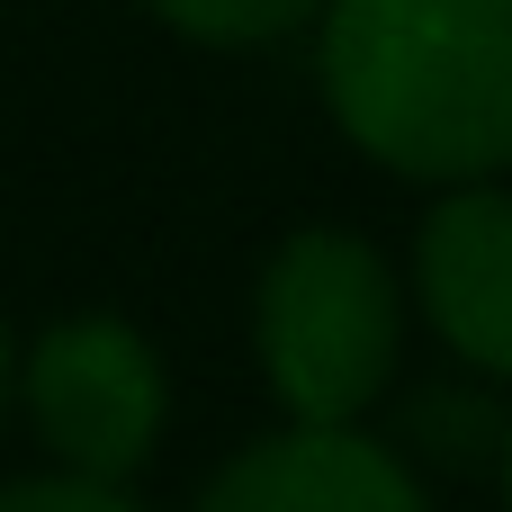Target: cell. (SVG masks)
<instances>
[{
    "instance_id": "1",
    "label": "cell",
    "mask_w": 512,
    "mask_h": 512,
    "mask_svg": "<svg viewBox=\"0 0 512 512\" xmlns=\"http://www.w3.org/2000/svg\"><path fill=\"white\" fill-rule=\"evenodd\" d=\"M315 90L396 180L512 171V0H324Z\"/></svg>"
},
{
    "instance_id": "2",
    "label": "cell",
    "mask_w": 512,
    "mask_h": 512,
    "mask_svg": "<svg viewBox=\"0 0 512 512\" xmlns=\"http://www.w3.org/2000/svg\"><path fill=\"white\" fill-rule=\"evenodd\" d=\"M252 360L288 423H369L405 360V288L351 225H297L252 279Z\"/></svg>"
},
{
    "instance_id": "3",
    "label": "cell",
    "mask_w": 512,
    "mask_h": 512,
    "mask_svg": "<svg viewBox=\"0 0 512 512\" xmlns=\"http://www.w3.org/2000/svg\"><path fill=\"white\" fill-rule=\"evenodd\" d=\"M18 414L54 468L135 486V468L162 450L171 423V369L153 333H135L108 306L54 315L36 342H18Z\"/></svg>"
},
{
    "instance_id": "4",
    "label": "cell",
    "mask_w": 512,
    "mask_h": 512,
    "mask_svg": "<svg viewBox=\"0 0 512 512\" xmlns=\"http://www.w3.org/2000/svg\"><path fill=\"white\" fill-rule=\"evenodd\" d=\"M189 512H432L405 450L369 441L360 423H279L243 441Z\"/></svg>"
},
{
    "instance_id": "5",
    "label": "cell",
    "mask_w": 512,
    "mask_h": 512,
    "mask_svg": "<svg viewBox=\"0 0 512 512\" xmlns=\"http://www.w3.org/2000/svg\"><path fill=\"white\" fill-rule=\"evenodd\" d=\"M414 306L423 324L477 369L512 378V189L450 180L414 234Z\"/></svg>"
},
{
    "instance_id": "6",
    "label": "cell",
    "mask_w": 512,
    "mask_h": 512,
    "mask_svg": "<svg viewBox=\"0 0 512 512\" xmlns=\"http://www.w3.org/2000/svg\"><path fill=\"white\" fill-rule=\"evenodd\" d=\"M180 45H207V54H261V45H288L315 27L324 0H144Z\"/></svg>"
},
{
    "instance_id": "7",
    "label": "cell",
    "mask_w": 512,
    "mask_h": 512,
    "mask_svg": "<svg viewBox=\"0 0 512 512\" xmlns=\"http://www.w3.org/2000/svg\"><path fill=\"white\" fill-rule=\"evenodd\" d=\"M0 512H144L135 504V486H117V477H81V468H36V477H9L0 486Z\"/></svg>"
},
{
    "instance_id": "8",
    "label": "cell",
    "mask_w": 512,
    "mask_h": 512,
    "mask_svg": "<svg viewBox=\"0 0 512 512\" xmlns=\"http://www.w3.org/2000/svg\"><path fill=\"white\" fill-rule=\"evenodd\" d=\"M9 414H18V333L0 315V432H9Z\"/></svg>"
},
{
    "instance_id": "9",
    "label": "cell",
    "mask_w": 512,
    "mask_h": 512,
    "mask_svg": "<svg viewBox=\"0 0 512 512\" xmlns=\"http://www.w3.org/2000/svg\"><path fill=\"white\" fill-rule=\"evenodd\" d=\"M504 512H512V432H504Z\"/></svg>"
}]
</instances>
